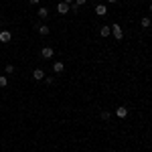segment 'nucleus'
<instances>
[{
  "mask_svg": "<svg viewBox=\"0 0 152 152\" xmlns=\"http://www.w3.org/2000/svg\"><path fill=\"white\" fill-rule=\"evenodd\" d=\"M112 35H114L116 41H122V39H124V31H122V26H120L118 23L112 24Z\"/></svg>",
  "mask_w": 152,
  "mask_h": 152,
  "instance_id": "f257e3e1",
  "label": "nucleus"
},
{
  "mask_svg": "<svg viewBox=\"0 0 152 152\" xmlns=\"http://www.w3.org/2000/svg\"><path fill=\"white\" fill-rule=\"evenodd\" d=\"M10 41H12L10 31H0V43H2V45H6V43H10Z\"/></svg>",
  "mask_w": 152,
  "mask_h": 152,
  "instance_id": "f03ea898",
  "label": "nucleus"
},
{
  "mask_svg": "<svg viewBox=\"0 0 152 152\" xmlns=\"http://www.w3.org/2000/svg\"><path fill=\"white\" fill-rule=\"evenodd\" d=\"M53 55H55V49L53 47H43L41 49V57L43 59H51Z\"/></svg>",
  "mask_w": 152,
  "mask_h": 152,
  "instance_id": "7ed1b4c3",
  "label": "nucleus"
},
{
  "mask_svg": "<svg viewBox=\"0 0 152 152\" xmlns=\"http://www.w3.org/2000/svg\"><path fill=\"white\" fill-rule=\"evenodd\" d=\"M37 31H39V35H43V37H47L49 33H51L49 24H43V23H39V24H37Z\"/></svg>",
  "mask_w": 152,
  "mask_h": 152,
  "instance_id": "20e7f679",
  "label": "nucleus"
},
{
  "mask_svg": "<svg viewBox=\"0 0 152 152\" xmlns=\"http://www.w3.org/2000/svg\"><path fill=\"white\" fill-rule=\"evenodd\" d=\"M45 77H47V75H45V71H43V69H35V71H33V79H35V81H43Z\"/></svg>",
  "mask_w": 152,
  "mask_h": 152,
  "instance_id": "39448f33",
  "label": "nucleus"
},
{
  "mask_svg": "<svg viewBox=\"0 0 152 152\" xmlns=\"http://www.w3.org/2000/svg\"><path fill=\"white\" fill-rule=\"evenodd\" d=\"M57 12H59V14H67V12H71L69 4H65V2H59V4H57Z\"/></svg>",
  "mask_w": 152,
  "mask_h": 152,
  "instance_id": "423d86ee",
  "label": "nucleus"
},
{
  "mask_svg": "<svg viewBox=\"0 0 152 152\" xmlns=\"http://www.w3.org/2000/svg\"><path fill=\"white\" fill-rule=\"evenodd\" d=\"M95 14H97V16H105V14H107V6H105V4H97V6H95Z\"/></svg>",
  "mask_w": 152,
  "mask_h": 152,
  "instance_id": "0eeeda50",
  "label": "nucleus"
},
{
  "mask_svg": "<svg viewBox=\"0 0 152 152\" xmlns=\"http://www.w3.org/2000/svg\"><path fill=\"white\" fill-rule=\"evenodd\" d=\"M112 35V26H107V24H104V26H99V37H110Z\"/></svg>",
  "mask_w": 152,
  "mask_h": 152,
  "instance_id": "6e6552de",
  "label": "nucleus"
},
{
  "mask_svg": "<svg viewBox=\"0 0 152 152\" xmlns=\"http://www.w3.org/2000/svg\"><path fill=\"white\" fill-rule=\"evenodd\" d=\"M53 71H55V73H63V71H65V63H63V61H55V63H53Z\"/></svg>",
  "mask_w": 152,
  "mask_h": 152,
  "instance_id": "1a4fd4ad",
  "label": "nucleus"
},
{
  "mask_svg": "<svg viewBox=\"0 0 152 152\" xmlns=\"http://www.w3.org/2000/svg\"><path fill=\"white\" fill-rule=\"evenodd\" d=\"M118 118H126L128 116V107H124V105H120V107H116V112H114Z\"/></svg>",
  "mask_w": 152,
  "mask_h": 152,
  "instance_id": "9d476101",
  "label": "nucleus"
},
{
  "mask_svg": "<svg viewBox=\"0 0 152 152\" xmlns=\"http://www.w3.org/2000/svg\"><path fill=\"white\" fill-rule=\"evenodd\" d=\"M37 14H39V18H43V20H45V18H49V8L41 6V8L37 10Z\"/></svg>",
  "mask_w": 152,
  "mask_h": 152,
  "instance_id": "9b49d317",
  "label": "nucleus"
},
{
  "mask_svg": "<svg viewBox=\"0 0 152 152\" xmlns=\"http://www.w3.org/2000/svg\"><path fill=\"white\" fill-rule=\"evenodd\" d=\"M140 24H142V28H150V26H152V20L148 18V16H144V18L140 20Z\"/></svg>",
  "mask_w": 152,
  "mask_h": 152,
  "instance_id": "f8f14e48",
  "label": "nucleus"
},
{
  "mask_svg": "<svg viewBox=\"0 0 152 152\" xmlns=\"http://www.w3.org/2000/svg\"><path fill=\"white\" fill-rule=\"evenodd\" d=\"M4 71H6V75H12V73H14V65H12V63H8V65L4 67Z\"/></svg>",
  "mask_w": 152,
  "mask_h": 152,
  "instance_id": "ddd939ff",
  "label": "nucleus"
},
{
  "mask_svg": "<svg viewBox=\"0 0 152 152\" xmlns=\"http://www.w3.org/2000/svg\"><path fill=\"white\" fill-rule=\"evenodd\" d=\"M6 85H8V77L0 75V87H6Z\"/></svg>",
  "mask_w": 152,
  "mask_h": 152,
  "instance_id": "4468645a",
  "label": "nucleus"
},
{
  "mask_svg": "<svg viewBox=\"0 0 152 152\" xmlns=\"http://www.w3.org/2000/svg\"><path fill=\"white\" fill-rule=\"evenodd\" d=\"M99 116H102V120H107V118L112 116V114H110V112H105V110H104V112H102V114H99Z\"/></svg>",
  "mask_w": 152,
  "mask_h": 152,
  "instance_id": "2eb2a0df",
  "label": "nucleus"
},
{
  "mask_svg": "<svg viewBox=\"0 0 152 152\" xmlns=\"http://www.w3.org/2000/svg\"><path fill=\"white\" fill-rule=\"evenodd\" d=\"M43 81L47 83V85H53V81H55V79H53V77H45V79H43Z\"/></svg>",
  "mask_w": 152,
  "mask_h": 152,
  "instance_id": "dca6fc26",
  "label": "nucleus"
},
{
  "mask_svg": "<svg viewBox=\"0 0 152 152\" xmlns=\"http://www.w3.org/2000/svg\"><path fill=\"white\" fill-rule=\"evenodd\" d=\"M85 2H87V0H75V4H77V6H83Z\"/></svg>",
  "mask_w": 152,
  "mask_h": 152,
  "instance_id": "f3484780",
  "label": "nucleus"
},
{
  "mask_svg": "<svg viewBox=\"0 0 152 152\" xmlns=\"http://www.w3.org/2000/svg\"><path fill=\"white\" fill-rule=\"evenodd\" d=\"M28 2H31V4H33V6H37V4H39V2H41V0H28Z\"/></svg>",
  "mask_w": 152,
  "mask_h": 152,
  "instance_id": "a211bd4d",
  "label": "nucleus"
},
{
  "mask_svg": "<svg viewBox=\"0 0 152 152\" xmlns=\"http://www.w3.org/2000/svg\"><path fill=\"white\" fill-rule=\"evenodd\" d=\"M61 2H65V4H69V6H71V4H73L75 0H61Z\"/></svg>",
  "mask_w": 152,
  "mask_h": 152,
  "instance_id": "6ab92c4d",
  "label": "nucleus"
},
{
  "mask_svg": "<svg viewBox=\"0 0 152 152\" xmlns=\"http://www.w3.org/2000/svg\"><path fill=\"white\" fill-rule=\"evenodd\" d=\"M105 2H107V4H116L118 0H105Z\"/></svg>",
  "mask_w": 152,
  "mask_h": 152,
  "instance_id": "aec40b11",
  "label": "nucleus"
},
{
  "mask_svg": "<svg viewBox=\"0 0 152 152\" xmlns=\"http://www.w3.org/2000/svg\"><path fill=\"white\" fill-rule=\"evenodd\" d=\"M150 12H152V2H150Z\"/></svg>",
  "mask_w": 152,
  "mask_h": 152,
  "instance_id": "412c9836",
  "label": "nucleus"
}]
</instances>
